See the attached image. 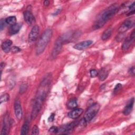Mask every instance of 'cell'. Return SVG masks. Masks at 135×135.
<instances>
[{
	"mask_svg": "<svg viewBox=\"0 0 135 135\" xmlns=\"http://www.w3.org/2000/svg\"><path fill=\"white\" fill-rule=\"evenodd\" d=\"M39 33V26L37 25H34L32 28L28 35V40L30 42L35 41L38 37Z\"/></svg>",
	"mask_w": 135,
	"mask_h": 135,
	"instance_id": "9",
	"label": "cell"
},
{
	"mask_svg": "<svg viewBox=\"0 0 135 135\" xmlns=\"http://www.w3.org/2000/svg\"><path fill=\"white\" fill-rule=\"evenodd\" d=\"M92 43H93L92 41H91V40L84 41L76 44L75 45H74L73 48L78 50H82L90 46Z\"/></svg>",
	"mask_w": 135,
	"mask_h": 135,
	"instance_id": "10",
	"label": "cell"
},
{
	"mask_svg": "<svg viewBox=\"0 0 135 135\" xmlns=\"http://www.w3.org/2000/svg\"><path fill=\"white\" fill-rule=\"evenodd\" d=\"M52 34L53 32L51 29H47L43 32L36 46V53L37 55H40L43 52L52 37Z\"/></svg>",
	"mask_w": 135,
	"mask_h": 135,
	"instance_id": "3",
	"label": "cell"
},
{
	"mask_svg": "<svg viewBox=\"0 0 135 135\" xmlns=\"http://www.w3.org/2000/svg\"><path fill=\"white\" fill-rule=\"evenodd\" d=\"M133 104H134V98H132L128 103V104L126 105L124 110H123V114L124 115H128L129 114L133 109Z\"/></svg>",
	"mask_w": 135,
	"mask_h": 135,
	"instance_id": "15",
	"label": "cell"
},
{
	"mask_svg": "<svg viewBox=\"0 0 135 135\" xmlns=\"http://www.w3.org/2000/svg\"><path fill=\"white\" fill-rule=\"evenodd\" d=\"M112 33V28L111 27H109L107 30H105L103 33H102L101 38L102 40L105 41L109 39Z\"/></svg>",
	"mask_w": 135,
	"mask_h": 135,
	"instance_id": "18",
	"label": "cell"
},
{
	"mask_svg": "<svg viewBox=\"0 0 135 135\" xmlns=\"http://www.w3.org/2000/svg\"><path fill=\"white\" fill-rule=\"evenodd\" d=\"M109 74V72L107 68H102L100 72H99V79L100 81H104L105 79H107Z\"/></svg>",
	"mask_w": 135,
	"mask_h": 135,
	"instance_id": "17",
	"label": "cell"
},
{
	"mask_svg": "<svg viewBox=\"0 0 135 135\" xmlns=\"http://www.w3.org/2000/svg\"><path fill=\"white\" fill-rule=\"evenodd\" d=\"M54 117H55V114L54 113H52V114H51V115L48 118V121L52 122L54 119Z\"/></svg>",
	"mask_w": 135,
	"mask_h": 135,
	"instance_id": "32",
	"label": "cell"
},
{
	"mask_svg": "<svg viewBox=\"0 0 135 135\" xmlns=\"http://www.w3.org/2000/svg\"><path fill=\"white\" fill-rule=\"evenodd\" d=\"M100 108V105L98 103H95L91 105L86 110L83 119L88 122L90 121L97 114Z\"/></svg>",
	"mask_w": 135,
	"mask_h": 135,
	"instance_id": "4",
	"label": "cell"
},
{
	"mask_svg": "<svg viewBox=\"0 0 135 135\" xmlns=\"http://www.w3.org/2000/svg\"><path fill=\"white\" fill-rule=\"evenodd\" d=\"M4 67H5V63H4V62L1 63V66H0V69H1V73H2V71H3V69L4 68Z\"/></svg>",
	"mask_w": 135,
	"mask_h": 135,
	"instance_id": "33",
	"label": "cell"
},
{
	"mask_svg": "<svg viewBox=\"0 0 135 135\" xmlns=\"http://www.w3.org/2000/svg\"><path fill=\"white\" fill-rule=\"evenodd\" d=\"M121 88H122V85H121V84H120V83L117 84L115 85V88H114V92H117L118 91H119V90L121 89Z\"/></svg>",
	"mask_w": 135,
	"mask_h": 135,
	"instance_id": "29",
	"label": "cell"
},
{
	"mask_svg": "<svg viewBox=\"0 0 135 135\" xmlns=\"http://www.w3.org/2000/svg\"><path fill=\"white\" fill-rule=\"evenodd\" d=\"M116 4H113L101 14L93 25V28L95 30L102 27L108 21L111 19L117 13H118L119 7Z\"/></svg>",
	"mask_w": 135,
	"mask_h": 135,
	"instance_id": "2",
	"label": "cell"
},
{
	"mask_svg": "<svg viewBox=\"0 0 135 135\" xmlns=\"http://www.w3.org/2000/svg\"><path fill=\"white\" fill-rule=\"evenodd\" d=\"M123 34L122 33H120V34L117 36V37H116V40L117 41H120L123 39Z\"/></svg>",
	"mask_w": 135,
	"mask_h": 135,
	"instance_id": "30",
	"label": "cell"
},
{
	"mask_svg": "<svg viewBox=\"0 0 135 135\" xmlns=\"http://www.w3.org/2000/svg\"><path fill=\"white\" fill-rule=\"evenodd\" d=\"M76 125V123L75 122H73L68 125H66V126L63 127L61 128V131L62 132H69L71 130H72L74 127Z\"/></svg>",
	"mask_w": 135,
	"mask_h": 135,
	"instance_id": "19",
	"label": "cell"
},
{
	"mask_svg": "<svg viewBox=\"0 0 135 135\" xmlns=\"http://www.w3.org/2000/svg\"><path fill=\"white\" fill-rule=\"evenodd\" d=\"M39 133V129L38 127L36 125H34L32 130V134H38Z\"/></svg>",
	"mask_w": 135,
	"mask_h": 135,
	"instance_id": "24",
	"label": "cell"
},
{
	"mask_svg": "<svg viewBox=\"0 0 135 135\" xmlns=\"http://www.w3.org/2000/svg\"><path fill=\"white\" fill-rule=\"evenodd\" d=\"M134 25V21L131 19H128L124 21L118 29L119 33H124L128 30Z\"/></svg>",
	"mask_w": 135,
	"mask_h": 135,
	"instance_id": "7",
	"label": "cell"
},
{
	"mask_svg": "<svg viewBox=\"0 0 135 135\" xmlns=\"http://www.w3.org/2000/svg\"><path fill=\"white\" fill-rule=\"evenodd\" d=\"M9 95L8 94H7V93L3 94V95H2L1 96V98H0V103L2 104L3 102L7 101L8 100H9Z\"/></svg>",
	"mask_w": 135,
	"mask_h": 135,
	"instance_id": "23",
	"label": "cell"
},
{
	"mask_svg": "<svg viewBox=\"0 0 135 135\" xmlns=\"http://www.w3.org/2000/svg\"><path fill=\"white\" fill-rule=\"evenodd\" d=\"M43 4H44V6H48V5L50 4V2H49V1H47V0L45 1L44 2V3H43Z\"/></svg>",
	"mask_w": 135,
	"mask_h": 135,
	"instance_id": "34",
	"label": "cell"
},
{
	"mask_svg": "<svg viewBox=\"0 0 135 135\" xmlns=\"http://www.w3.org/2000/svg\"><path fill=\"white\" fill-rule=\"evenodd\" d=\"M135 37V33H134V30H133L132 33H131L130 36L126 39V40L124 41V42L122 44V49L123 51H126L128 50V49L131 46L132 43L134 41Z\"/></svg>",
	"mask_w": 135,
	"mask_h": 135,
	"instance_id": "8",
	"label": "cell"
},
{
	"mask_svg": "<svg viewBox=\"0 0 135 135\" xmlns=\"http://www.w3.org/2000/svg\"><path fill=\"white\" fill-rule=\"evenodd\" d=\"M64 42V40L62 36L59 37L57 39V40L55 42V43L54 44V46L53 47V50L52 52L51 55H52V57L53 58L55 57L59 54V53L60 52Z\"/></svg>",
	"mask_w": 135,
	"mask_h": 135,
	"instance_id": "5",
	"label": "cell"
},
{
	"mask_svg": "<svg viewBox=\"0 0 135 135\" xmlns=\"http://www.w3.org/2000/svg\"><path fill=\"white\" fill-rule=\"evenodd\" d=\"M83 112V110L81 108H75L68 113V116L71 119H76L79 117Z\"/></svg>",
	"mask_w": 135,
	"mask_h": 135,
	"instance_id": "12",
	"label": "cell"
},
{
	"mask_svg": "<svg viewBox=\"0 0 135 135\" xmlns=\"http://www.w3.org/2000/svg\"><path fill=\"white\" fill-rule=\"evenodd\" d=\"M12 44V41L10 40H6L4 41L1 47L3 51L5 53H8L11 50V45Z\"/></svg>",
	"mask_w": 135,
	"mask_h": 135,
	"instance_id": "14",
	"label": "cell"
},
{
	"mask_svg": "<svg viewBox=\"0 0 135 135\" xmlns=\"http://www.w3.org/2000/svg\"><path fill=\"white\" fill-rule=\"evenodd\" d=\"M90 75L91 77L94 78L98 75L99 72L95 69H92L90 71Z\"/></svg>",
	"mask_w": 135,
	"mask_h": 135,
	"instance_id": "25",
	"label": "cell"
},
{
	"mask_svg": "<svg viewBox=\"0 0 135 135\" xmlns=\"http://www.w3.org/2000/svg\"><path fill=\"white\" fill-rule=\"evenodd\" d=\"M14 108L15 117L17 120H20L22 118L23 111L21 103L18 99L15 100L14 104Z\"/></svg>",
	"mask_w": 135,
	"mask_h": 135,
	"instance_id": "6",
	"label": "cell"
},
{
	"mask_svg": "<svg viewBox=\"0 0 135 135\" xmlns=\"http://www.w3.org/2000/svg\"><path fill=\"white\" fill-rule=\"evenodd\" d=\"M24 18L27 24L31 25L35 22V18L33 14L30 11H26L23 13Z\"/></svg>",
	"mask_w": 135,
	"mask_h": 135,
	"instance_id": "11",
	"label": "cell"
},
{
	"mask_svg": "<svg viewBox=\"0 0 135 135\" xmlns=\"http://www.w3.org/2000/svg\"><path fill=\"white\" fill-rule=\"evenodd\" d=\"M28 130H29V122L28 121H26L22 126L21 134L22 135H26L28 133Z\"/></svg>",
	"mask_w": 135,
	"mask_h": 135,
	"instance_id": "20",
	"label": "cell"
},
{
	"mask_svg": "<svg viewBox=\"0 0 135 135\" xmlns=\"http://www.w3.org/2000/svg\"><path fill=\"white\" fill-rule=\"evenodd\" d=\"M5 20L6 24H8L11 25H13L16 24V18L15 16H9L7 17Z\"/></svg>",
	"mask_w": 135,
	"mask_h": 135,
	"instance_id": "22",
	"label": "cell"
},
{
	"mask_svg": "<svg viewBox=\"0 0 135 135\" xmlns=\"http://www.w3.org/2000/svg\"><path fill=\"white\" fill-rule=\"evenodd\" d=\"M6 22L4 19H1L0 21V30L2 31L6 25Z\"/></svg>",
	"mask_w": 135,
	"mask_h": 135,
	"instance_id": "26",
	"label": "cell"
},
{
	"mask_svg": "<svg viewBox=\"0 0 135 135\" xmlns=\"http://www.w3.org/2000/svg\"><path fill=\"white\" fill-rule=\"evenodd\" d=\"M78 103L75 99H72L70 100L67 103V107L69 109H75L76 108Z\"/></svg>",
	"mask_w": 135,
	"mask_h": 135,
	"instance_id": "21",
	"label": "cell"
},
{
	"mask_svg": "<svg viewBox=\"0 0 135 135\" xmlns=\"http://www.w3.org/2000/svg\"><path fill=\"white\" fill-rule=\"evenodd\" d=\"M22 26V24L20 23H16L13 25H11L9 28V33L11 35H14L17 33L20 30Z\"/></svg>",
	"mask_w": 135,
	"mask_h": 135,
	"instance_id": "16",
	"label": "cell"
},
{
	"mask_svg": "<svg viewBox=\"0 0 135 135\" xmlns=\"http://www.w3.org/2000/svg\"><path fill=\"white\" fill-rule=\"evenodd\" d=\"M129 73L130 74V75H132V76H134V73H135V70H134V67H132L129 70Z\"/></svg>",
	"mask_w": 135,
	"mask_h": 135,
	"instance_id": "31",
	"label": "cell"
},
{
	"mask_svg": "<svg viewBox=\"0 0 135 135\" xmlns=\"http://www.w3.org/2000/svg\"><path fill=\"white\" fill-rule=\"evenodd\" d=\"M132 3L129 2H126L123 3L118 9V13L119 14L122 13H128L131 10V5Z\"/></svg>",
	"mask_w": 135,
	"mask_h": 135,
	"instance_id": "13",
	"label": "cell"
},
{
	"mask_svg": "<svg viewBox=\"0 0 135 135\" xmlns=\"http://www.w3.org/2000/svg\"><path fill=\"white\" fill-rule=\"evenodd\" d=\"M49 131L51 132H53V133H57L59 131V129L57 127L52 126L51 128H50Z\"/></svg>",
	"mask_w": 135,
	"mask_h": 135,
	"instance_id": "27",
	"label": "cell"
},
{
	"mask_svg": "<svg viewBox=\"0 0 135 135\" xmlns=\"http://www.w3.org/2000/svg\"><path fill=\"white\" fill-rule=\"evenodd\" d=\"M51 82V75L50 74H47L41 81L38 88L32 108L31 115L32 119H34L40 113L43 102L49 91Z\"/></svg>",
	"mask_w": 135,
	"mask_h": 135,
	"instance_id": "1",
	"label": "cell"
},
{
	"mask_svg": "<svg viewBox=\"0 0 135 135\" xmlns=\"http://www.w3.org/2000/svg\"><path fill=\"white\" fill-rule=\"evenodd\" d=\"M11 51H12V53H17V52H20L21 51V49L18 47H17V46H13V47L11 48Z\"/></svg>",
	"mask_w": 135,
	"mask_h": 135,
	"instance_id": "28",
	"label": "cell"
}]
</instances>
